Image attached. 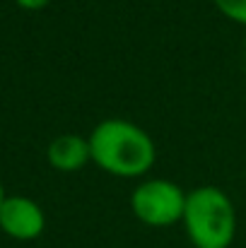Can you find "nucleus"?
Segmentation results:
<instances>
[{"mask_svg": "<svg viewBox=\"0 0 246 248\" xmlns=\"http://www.w3.org/2000/svg\"><path fill=\"white\" fill-rule=\"evenodd\" d=\"M181 224L193 248H230L237 236V210L222 188L198 186L188 190Z\"/></svg>", "mask_w": 246, "mask_h": 248, "instance_id": "nucleus-2", "label": "nucleus"}, {"mask_svg": "<svg viewBox=\"0 0 246 248\" xmlns=\"http://www.w3.org/2000/svg\"><path fill=\"white\" fill-rule=\"evenodd\" d=\"M186 198L188 193L169 178H143L131 193V210L145 227L164 229L183 219Z\"/></svg>", "mask_w": 246, "mask_h": 248, "instance_id": "nucleus-3", "label": "nucleus"}, {"mask_svg": "<svg viewBox=\"0 0 246 248\" xmlns=\"http://www.w3.org/2000/svg\"><path fill=\"white\" fill-rule=\"evenodd\" d=\"M46 229V212L27 195H5L0 205V232L15 241H34Z\"/></svg>", "mask_w": 246, "mask_h": 248, "instance_id": "nucleus-4", "label": "nucleus"}, {"mask_svg": "<svg viewBox=\"0 0 246 248\" xmlns=\"http://www.w3.org/2000/svg\"><path fill=\"white\" fill-rule=\"evenodd\" d=\"M19 10H27V12H39V10H46L53 0H12Z\"/></svg>", "mask_w": 246, "mask_h": 248, "instance_id": "nucleus-7", "label": "nucleus"}, {"mask_svg": "<svg viewBox=\"0 0 246 248\" xmlns=\"http://www.w3.org/2000/svg\"><path fill=\"white\" fill-rule=\"evenodd\" d=\"M46 162L51 169L73 173L80 171L82 166L92 162V150H89V138L78 133H63L53 138L46 147Z\"/></svg>", "mask_w": 246, "mask_h": 248, "instance_id": "nucleus-5", "label": "nucleus"}, {"mask_svg": "<svg viewBox=\"0 0 246 248\" xmlns=\"http://www.w3.org/2000/svg\"><path fill=\"white\" fill-rule=\"evenodd\" d=\"M87 138L94 166L109 176L143 178L157 162V145L152 135L128 118H104Z\"/></svg>", "mask_w": 246, "mask_h": 248, "instance_id": "nucleus-1", "label": "nucleus"}, {"mask_svg": "<svg viewBox=\"0 0 246 248\" xmlns=\"http://www.w3.org/2000/svg\"><path fill=\"white\" fill-rule=\"evenodd\" d=\"M5 195H7V193H5V188H2V181H0V205H2V200H5Z\"/></svg>", "mask_w": 246, "mask_h": 248, "instance_id": "nucleus-8", "label": "nucleus"}, {"mask_svg": "<svg viewBox=\"0 0 246 248\" xmlns=\"http://www.w3.org/2000/svg\"><path fill=\"white\" fill-rule=\"evenodd\" d=\"M213 2L222 17H227L239 27H246V0H213Z\"/></svg>", "mask_w": 246, "mask_h": 248, "instance_id": "nucleus-6", "label": "nucleus"}]
</instances>
